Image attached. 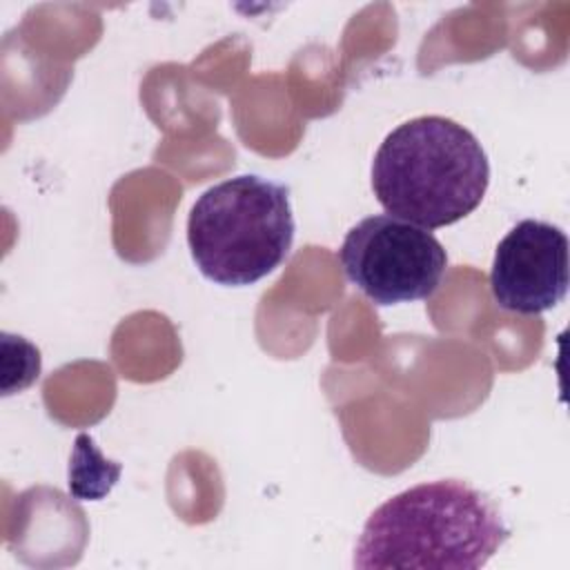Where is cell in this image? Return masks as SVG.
<instances>
[{
  "instance_id": "1",
  "label": "cell",
  "mask_w": 570,
  "mask_h": 570,
  "mask_svg": "<svg viewBox=\"0 0 570 570\" xmlns=\"http://www.w3.org/2000/svg\"><path fill=\"white\" fill-rule=\"evenodd\" d=\"M510 528L499 508L472 485L441 479L381 503L363 525L354 568H483Z\"/></svg>"
},
{
  "instance_id": "2",
  "label": "cell",
  "mask_w": 570,
  "mask_h": 570,
  "mask_svg": "<svg viewBox=\"0 0 570 570\" xmlns=\"http://www.w3.org/2000/svg\"><path fill=\"white\" fill-rule=\"evenodd\" d=\"M490 185L476 136L445 116H419L392 129L374 154L372 189L401 220L439 229L472 214Z\"/></svg>"
},
{
  "instance_id": "3",
  "label": "cell",
  "mask_w": 570,
  "mask_h": 570,
  "mask_svg": "<svg viewBox=\"0 0 570 570\" xmlns=\"http://www.w3.org/2000/svg\"><path fill=\"white\" fill-rule=\"evenodd\" d=\"M294 229L289 189L258 174H243L196 198L187 218V245L205 278L243 287L285 263Z\"/></svg>"
},
{
  "instance_id": "4",
  "label": "cell",
  "mask_w": 570,
  "mask_h": 570,
  "mask_svg": "<svg viewBox=\"0 0 570 570\" xmlns=\"http://www.w3.org/2000/svg\"><path fill=\"white\" fill-rule=\"evenodd\" d=\"M338 261L347 281L376 305L430 298L448 267V254L430 229L390 214L356 223L343 238Z\"/></svg>"
},
{
  "instance_id": "5",
  "label": "cell",
  "mask_w": 570,
  "mask_h": 570,
  "mask_svg": "<svg viewBox=\"0 0 570 570\" xmlns=\"http://www.w3.org/2000/svg\"><path fill=\"white\" fill-rule=\"evenodd\" d=\"M490 292L501 309L517 314L559 305L568 292V236L552 223H517L497 245Z\"/></svg>"
},
{
  "instance_id": "6",
  "label": "cell",
  "mask_w": 570,
  "mask_h": 570,
  "mask_svg": "<svg viewBox=\"0 0 570 570\" xmlns=\"http://www.w3.org/2000/svg\"><path fill=\"white\" fill-rule=\"evenodd\" d=\"M120 476V465L107 461L89 434H78L69 463V490L76 499L105 497Z\"/></svg>"
}]
</instances>
